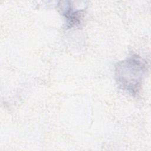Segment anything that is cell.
<instances>
[{"label": "cell", "mask_w": 151, "mask_h": 151, "mask_svg": "<svg viewBox=\"0 0 151 151\" xmlns=\"http://www.w3.org/2000/svg\"><path fill=\"white\" fill-rule=\"evenodd\" d=\"M146 67V61L136 55L133 56L117 64L116 77L123 88L133 94L138 90Z\"/></svg>", "instance_id": "1"}]
</instances>
